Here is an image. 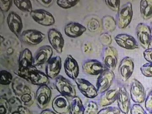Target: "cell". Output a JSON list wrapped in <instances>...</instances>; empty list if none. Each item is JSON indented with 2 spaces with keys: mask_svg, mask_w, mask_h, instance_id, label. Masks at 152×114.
<instances>
[{
  "mask_svg": "<svg viewBox=\"0 0 152 114\" xmlns=\"http://www.w3.org/2000/svg\"><path fill=\"white\" fill-rule=\"evenodd\" d=\"M120 113L121 110L118 107H108L100 110L97 114H120Z\"/></svg>",
  "mask_w": 152,
  "mask_h": 114,
  "instance_id": "obj_38",
  "label": "cell"
},
{
  "mask_svg": "<svg viewBox=\"0 0 152 114\" xmlns=\"http://www.w3.org/2000/svg\"><path fill=\"white\" fill-rule=\"evenodd\" d=\"M45 37L46 35L41 31L35 29H28L22 32L20 38L26 44L35 45L42 42Z\"/></svg>",
  "mask_w": 152,
  "mask_h": 114,
  "instance_id": "obj_9",
  "label": "cell"
},
{
  "mask_svg": "<svg viewBox=\"0 0 152 114\" xmlns=\"http://www.w3.org/2000/svg\"><path fill=\"white\" fill-rule=\"evenodd\" d=\"M115 40L120 47L126 50H133L139 48L137 40L130 35L126 34H119L115 37Z\"/></svg>",
  "mask_w": 152,
  "mask_h": 114,
  "instance_id": "obj_19",
  "label": "cell"
},
{
  "mask_svg": "<svg viewBox=\"0 0 152 114\" xmlns=\"http://www.w3.org/2000/svg\"><path fill=\"white\" fill-rule=\"evenodd\" d=\"M25 80L21 77H16L12 82V89L16 97H20L25 93L31 91Z\"/></svg>",
  "mask_w": 152,
  "mask_h": 114,
  "instance_id": "obj_25",
  "label": "cell"
},
{
  "mask_svg": "<svg viewBox=\"0 0 152 114\" xmlns=\"http://www.w3.org/2000/svg\"><path fill=\"white\" fill-rule=\"evenodd\" d=\"M115 79V74L113 70L106 69L99 75L96 86L98 92L103 93L109 90Z\"/></svg>",
  "mask_w": 152,
  "mask_h": 114,
  "instance_id": "obj_5",
  "label": "cell"
},
{
  "mask_svg": "<svg viewBox=\"0 0 152 114\" xmlns=\"http://www.w3.org/2000/svg\"><path fill=\"white\" fill-rule=\"evenodd\" d=\"M30 15L34 21L42 26H49L55 23L53 15L43 9L33 10L30 13Z\"/></svg>",
  "mask_w": 152,
  "mask_h": 114,
  "instance_id": "obj_8",
  "label": "cell"
},
{
  "mask_svg": "<svg viewBox=\"0 0 152 114\" xmlns=\"http://www.w3.org/2000/svg\"><path fill=\"white\" fill-rule=\"evenodd\" d=\"M12 107L9 101L6 98H0V114H9Z\"/></svg>",
  "mask_w": 152,
  "mask_h": 114,
  "instance_id": "obj_31",
  "label": "cell"
},
{
  "mask_svg": "<svg viewBox=\"0 0 152 114\" xmlns=\"http://www.w3.org/2000/svg\"><path fill=\"white\" fill-rule=\"evenodd\" d=\"M55 86L61 95L73 98L76 96V91L73 85L63 76H58L56 78Z\"/></svg>",
  "mask_w": 152,
  "mask_h": 114,
  "instance_id": "obj_4",
  "label": "cell"
},
{
  "mask_svg": "<svg viewBox=\"0 0 152 114\" xmlns=\"http://www.w3.org/2000/svg\"><path fill=\"white\" fill-rule=\"evenodd\" d=\"M146 114H152V110H145Z\"/></svg>",
  "mask_w": 152,
  "mask_h": 114,
  "instance_id": "obj_47",
  "label": "cell"
},
{
  "mask_svg": "<svg viewBox=\"0 0 152 114\" xmlns=\"http://www.w3.org/2000/svg\"><path fill=\"white\" fill-rule=\"evenodd\" d=\"M19 99L23 106L30 107L34 102L36 99V94L34 92L31 90L22 94Z\"/></svg>",
  "mask_w": 152,
  "mask_h": 114,
  "instance_id": "obj_29",
  "label": "cell"
},
{
  "mask_svg": "<svg viewBox=\"0 0 152 114\" xmlns=\"http://www.w3.org/2000/svg\"><path fill=\"white\" fill-rule=\"evenodd\" d=\"M80 1H71V0H58L56 3L62 9H67L72 8L76 5Z\"/></svg>",
  "mask_w": 152,
  "mask_h": 114,
  "instance_id": "obj_34",
  "label": "cell"
},
{
  "mask_svg": "<svg viewBox=\"0 0 152 114\" xmlns=\"http://www.w3.org/2000/svg\"><path fill=\"white\" fill-rule=\"evenodd\" d=\"M85 114H97L98 113V105L94 101L89 102L85 107Z\"/></svg>",
  "mask_w": 152,
  "mask_h": 114,
  "instance_id": "obj_33",
  "label": "cell"
},
{
  "mask_svg": "<svg viewBox=\"0 0 152 114\" xmlns=\"http://www.w3.org/2000/svg\"><path fill=\"white\" fill-rule=\"evenodd\" d=\"M83 69L84 72L91 75H99L106 68L104 64L96 59H88L83 63Z\"/></svg>",
  "mask_w": 152,
  "mask_h": 114,
  "instance_id": "obj_15",
  "label": "cell"
},
{
  "mask_svg": "<svg viewBox=\"0 0 152 114\" xmlns=\"http://www.w3.org/2000/svg\"><path fill=\"white\" fill-rule=\"evenodd\" d=\"M131 114H146L143 107L140 104H133L130 109Z\"/></svg>",
  "mask_w": 152,
  "mask_h": 114,
  "instance_id": "obj_41",
  "label": "cell"
},
{
  "mask_svg": "<svg viewBox=\"0 0 152 114\" xmlns=\"http://www.w3.org/2000/svg\"><path fill=\"white\" fill-rule=\"evenodd\" d=\"M13 79V75L10 72L6 70L1 71V84L4 86L9 85L12 83Z\"/></svg>",
  "mask_w": 152,
  "mask_h": 114,
  "instance_id": "obj_32",
  "label": "cell"
},
{
  "mask_svg": "<svg viewBox=\"0 0 152 114\" xmlns=\"http://www.w3.org/2000/svg\"><path fill=\"white\" fill-rule=\"evenodd\" d=\"M40 114H57L55 111L53 110H50L46 109L45 110H42Z\"/></svg>",
  "mask_w": 152,
  "mask_h": 114,
  "instance_id": "obj_46",
  "label": "cell"
},
{
  "mask_svg": "<svg viewBox=\"0 0 152 114\" xmlns=\"http://www.w3.org/2000/svg\"><path fill=\"white\" fill-rule=\"evenodd\" d=\"M48 38L52 48L58 53H62L65 41L61 33L56 28H51L48 31Z\"/></svg>",
  "mask_w": 152,
  "mask_h": 114,
  "instance_id": "obj_14",
  "label": "cell"
},
{
  "mask_svg": "<svg viewBox=\"0 0 152 114\" xmlns=\"http://www.w3.org/2000/svg\"><path fill=\"white\" fill-rule=\"evenodd\" d=\"M136 34L138 40L145 50L149 48L152 42V30L148 25L139 23L136 27Z\"/></svg>",
  "mask_w": 152,
  "mask_h": 114,
  "instance_id": "obj_3",
  "label": "cell"
},
{
  "mask_svg": "<svg viewBox=\"0 0 152 114\" xmlns=\"http://www.w3.org/2000/svg\"><path fill=\"white\" fill-rule=\"evenodd\" d=\"M140 70L144 76L152 77V62H148L143 64L140 67Z\"/></svg>",
  "mask_w": 152,
  "mask_h": 114,
  "instance_id": "obj_35",
  "label": "cell"
},
{
  "mask_svg": "<svg viewBox=\"0 0 152 114\" xmlns=\"http://www.w3.org/2000/svg\"><path fill=\"white\" fill-rule=\"evenodd\" d=\"M133 16L132 4L127 2L120 7L116 15V24L120 29L126 28L131 22Z\"/></svg>",
  "mask_w": 152,
  "mask_h": 114,
  "instance_id": "obj_2",
  "label": "cell"
},
{
  "mask_svg": "<svg viewBox=\"0 0 152 114\" xmlns=\"http://www.w3.org/2000/svg\"><path fill=\"white\" fill-rule=\"evenodd\" d=\"M108 8L114 12L119 11L120 8V1L119 0H106L105 1Z\"/></svg>",
  "mask_w": 152,
  "mask_h": 114,
  "instance_id": "obj_39",
  "label": "cell"
},
{
  "mask_svg": "<svg viewBox=\"0 0 152 114\" xmlns=\"http://www.w3.org/2000/svg\"><path fill=\"white\" fill-rule=\"evenodd\" d=\"M103 61L107 69L114 70L118 62L117 50L113 46L105 47L103 50Z\"/></svg>",
  "mask_w": 152,
  "mask_h": 114,
  "instance_id": "obj_10",
  "label": "cell"
},
{
  "mask_svg": "<svg viewBox=\"0 0 152 114\" xmlns=\"http://www.w3.org/2000/svg\"><path fill=\"white\" fill-rule=\"evenodd\" d=\"M36 1L46 8L50 7L54 2V1L53 0H37Z\"/></svg>",
  "mask_w": 152,
  "mask_h": 114,
  "instance_id": "obj_44",
  "label": "cell"
},
{
  "mask_svg": "<svg viewBox=\"0 0 152 114\" xmlns=\"http://www.w3.org/2000/svg\"><path fill=\"white\" fill-rule=\"evenodd\" d=\"M99 21L95 18H92L88 22L87 27L91 32L94 33L96 32L100 28Z\"/></svg>",
  "mask_w": 152,
  "mask_h": 114,
  "instance_id": "obj_36",
  "label": "cell"
},
{
  "mask_svg": "<svg viewBox=\"0 0 152 114\" xmlns=\"http://www.w3.org/2000/svg\"><path fill=\"white\" fill-rule=\"evenodd\" d=\"M140 9L142 18L145 20L152 18V0H142L140 4Z\"/></svg>",
  "mask_w": 152,
  "mask_h": 114,
  "instance_id": "obj_27",
  "label": "cell"
},
{
  "mask_svg": "<svg viewBox=\"0 0 152 114\" xmlns=\"http://www.w3.org/2000/svg\"><path fill=\"white\" fill-rule=\"evenodd\" d=\"M51 97V90L48 85L39 86L36 92L37 105L41 109L45 108L48 105Z\"/></svg>",
  "mask_w": 152,
  "mask_h": 114,
  "instance_id": "obj_13",
  "label": "cell"
},
{
  "mask_svg": "<svg viewBox=\"0 0 152 114\" xmlns=\"http://www.w3.org/2000/svg\"><path fill=\"white\" fill-rule=\"evenodd\" d=\"M87 30L84 26L78 22H71L66 25L65 34L72 38H76L81 36Z\"/></svg>",
  "mask_w": 152,
  "mask_h": 114,
  "instance_id": "obj_23",
  "label": "cell"
},
{
  "mask_svg": "<svg viewBox=\"0 0 152 114\" xmlns=\"http://www.w3.org/2000/svg\"><path fill=\"white\" fill-rule=\"evenodd\" d=\"M65 72L68 77L73 80L78 77L80 73L79 64L71 55H68L64 62Z\"/></svg>",
  "mask_w": 152,
  "mask_h": 114,
  "instance_id": "obj_20",
  "label": "cell"
},
{
  "mask_svg": "<svg viewBox=\"0 0 152 114\" xmlns=\"http://www.w3.org/2000/svg\"><path fill=\"white\" fill-rule=\"evenodd\" d=\"M134 62L129 57H125L121 60L118 67V73L121 79L126 82L131 76L134 71Z\"/></svg>",
  "mask_w": 152,
  "mask_h": 114,
  "instance_id": "obj_11",
  "label": "cell"
},
{
  "mask_svg": "<svg viewBox=\"0 0 152 114\" xmlns=\"http://www.w3.org/2000/svg\"><path fill=\"white\" fill-rule=\"evenodd\" d=\"M33 66V56L28 48L24 49L18 58V72H22L28 68Z\"/></svg>",
  "mask_w": 152,
  "mask_h": 114,
  "instance_id": "obj_22",
  "label": "cell"
},
{
  "mask_svg": "<svg viewBox=\"0 0 152 114\" xmlns=\"http://www.w3.org/2000/svg\"><path fill=\"white\" fill-rule=\"evenodd\" d=\"M7 23L10 31L20 38L23 28V20L20 16L15 12H11L8 15Z\"/></svg>",
  "mask_w": 152,
  "mask_h": 114,
  "instance_id": "obj_16",
  "label": "cell"
},
{
  "mask_svg": "<svg viewBox=\"0 0 152 114\" xmlns=\"http://www.w3.org/2000/svg\"><path fill=\"white\" fill-rule=\"evenodd\" d=\"M75 81L79 91L85 97L93 99L98 94L96 88L89 81L84 78H77Z\"/></svg>",
  "mask_w": 152,
  "mask_h": 114,
  "instance_id": "obj_12",
  "label": "cell"
},
{
  "mask_svg": "<svg viewBox=\"0 0 152 114\" xmlns=\"http://www.w3.org/2000/svg\"><path fill=\"white\" fill-rule=\"evenodd\" d=\"M143 56L148 62H152V48H149L143 51Z\"/></svg>",
  "mask_w": 152,
  "mask_h": 114,
  "instance_id": "obj_43",
  "label": "cell"
},
{
  "mask_svg": "<svg viewBox=\"0 0 152 114\" xmlns=\"http://www.w3.org/2000/svg\"><path fill=\"white\" fill-rule=\"evenodd\" d=\"M150 28H151V30L152 31V21L150 23Z\"/></svg>",
  "mask_w": 152,
  "mask_h": 114,
  "instance_id": "obj_48",
  "label": "cell"
},
{
  "mask_svg": "<svg viewBox=\"0 0 152 114\" xmlns=\"http://www.w3.org/2000/svg\"><path fill=\"white\" fill-rule=\"evenodd\" d=\"M130 96L125 87L119 88L117 101L118 108L121 112L124 114H128L130 110Z\"/></svg>",
  "mask_w": 152,
  "mask_h": 114,
  "instance_id": "obj_17",
  "label": "cell"
},
{
  "mask_svg": "<svg viewBox=\"0 0 152 114\" xmlns=\"http://www.w3.org/2000/svg\"><path fill=\"white\" fill-rule=\"evenodd\" d=\"M62 68V59L59 56L52 57L46 66V74L49 78L57 77Z\"/></svg>",
  "mask_w": 152,
  "mask_h": 114,
  "instance_id": "obj_18",
  "label": "cell"
},
{
  "mask_svg": "<svg viewBox=\"0 0 152 114\" xmlns=\"http://www.w3.org/2000/svg\"><path fill=\"white\" fill-rule=\"evenodd\" d=\"M99 42L105 47L110 46L112 42V38L108 33H102L99 37Z\"/></svg>",
  "mask_w": 152,
  "mask_h": 114,
  "instance_id": "obj_37",
  "label": "cell"
},
{
  "mask_svg": "<svg viewBox=\"0 0 152 114\" xmlns=\"http://www.w3.org/2000/svg\"><path fill=\"white\" fill-rule=\"evenodd\" d=\"M85 110V107L81 99L77 96L73 98L70 103L69 114H84Z\"/></svg>",
  "mask_w": 152,
  "mask_h": 114,
  "instance_id": "obj_26",
  "label": "cell"
},
{
  "mask_svg": "<svg viewBox=\"0 0 152 114\" xmlns=\"http://www.w3.org/2000/svg\"><path fill=\"white\" fill-rule=\"evenodd\" d=\"M119 89H110L101 94L99 101L100 107L109 106L116 101Z\"/></svg>",
  "mask_w": 152,
  "mask_h": 114,
  "instance_id": "obj_24",
  "label": "cell"
},
{
  "mask_svg": "<svg viewBox=\"0 0 152 114\" xmlns=\"http://www.w3.org/2000/svg\"><path fill=\"white\" fill-rule=\"evenodd\" d=\"M53 53V48L50 45L40 47L33 56V66L37 67L47 64L52 58Z\"/></svg>",
  "mask_w": 152,
  "mask_h": 114,
  "instance_id": "obj_7",
  "label": "cell"
},
{
  "mask_svg": "<svg viewBox=\"0 0 152 114\" xmlns=\"http://www.w3.org/2000/svg\"><path fill=\"white\" fill-rule=\"evenodd\" d=\"M17 109L20 112L21 114H31V111L26 107L20 105L17 107Z\"/></svg>",
  "mask_w": 152,
  "mask_h": 114,
  "instance_id": "obj_45",
  "label": "cell"
},
{
  "mask_svg": "<svg viewBox=\"0 0 152 114\" xmlns=\"http://www.w3.org/2000/svg\"><path fill=\"white\" fill-rule=\"evenodd\" d=\"M102 27L107 33H112L116 28V21L113 16L106 15L104 16L101 20Z\"/></svg>",
  "mask_w": 152,
  "mask_h": 114,
  "instance_id": "obj_28",
  "label": "cell"
},
{
  "mask_svg": "<svg viewBox=\"0 0 152 114\" xmlns=\"http://www.w3.org/2000/svg\"><path fill=\"white\" fill-rule=\"evenodd\" d=\"M13 1H5V0H1L0 1V9L1 12H7L8 11L12 4Z\"/></svg>",
  "mask_w": 152,
  "mask_h": 114,
  "instance_id": "obj_40",
  "label": "cell"
},
{
  "mask_svg": "<svg viewBox=\"0 0 152 114\" xmlns=\"http://www.w3.org/2000/svg\"><path fill=\"white\" fill-rule=\"evenodd\" d=\"M131 99L137 104L143 103L146 97L145 87L136 78H133L129 88Z\"/></svg>",
  "mask_w": 152,
  "mask_h": 114,
  "instance_id": "obj_6",
  "label": "cell"
},
{
  "mask_svg": "<svg viewBox=\"0 0 152 114\" xmlns=\"http://www.w3.org/2000/svg\"><path fill=\"white\" fill-rule=\"evenodd\" d=\"M17 75L21 78L34 85L40 86L48 85L49 82V77L46 74L39 70L34 66H31L22 72L17 71Z\"/></svg>",
  "mask_w": 152,
  "mask_h": 114,
  "instance_id": "obj_1",
  "label": "cell"
},
{
  "mask_svg": "<svg viewBox=\"0 0 152 114\" xmlns=\"http://www.w3.org/2000/svg\"><path fill=\"white\" fill-rule=\"evenodd\" d=\"M52 107L57 114H66L69 111L70 103L66 97L60 94L56 96L52 101Z\"/></svg>",
  "mask_w": 152,
  "mask_h": 114,
  "instance_id": "obj_21",
  "label": "cell"
},
{
  "mask_svg": "<svg viewBox=\"0 0 152 114\" xmlns=\"http://www.w3.org/2000/svg\"><path fill=\"white\" fill-rule=\"evenodd\" d=\"M145 105L146 110H152V90L149 92L146 97Z\"/></svg>",
  "mask_w": 152,
  "mask_h": 114,
  "instance_id": "obj_42",
  "label": "cell"
},
{
  "mask_svg": "<svg viewBox=\"0 0 152 114\" xmlns=\"http://www.w3.org/2000/svg\"><path fill=\"white\" fill-rule=\"evenodd\" d=\"M13 3L20 10L31 13L33 11L31 1L29 0L13 1Z\"/></svg>",
  "mask_w": 152,
  "mask_h": 114,
  "instance_id": "obj_30",
  "label": "cell"
}]
</instances>
